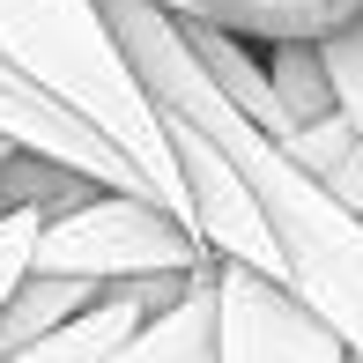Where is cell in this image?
<instances>
[{
    "label": "cell",
    "mask_w": 363,
    "mask_h": 363,
    "mask_svg": "<svg viewBox=\"0 0 363 363\" xmlns=\"http://www.w3.org/2000/svg\"><path fill=\"white\" fill-rule=\"evenodd\" d=\"M111 363H216V267L193 274V289L156 311Z\"/></svg>",
    "instance_id": "ba28073f"
},
{
    "label": "cell",
    "mask_w": 363,
    "mask_h": 363,
    "mask_svg": "<svg viewBox=\"0 0 363 363\" xmlns=\"http://www.w3.org/2000/svg\"><path fill=\"white\" fill-rule=\"evenodd\" d=\"M193 15L252 45H326L363 15V0H193Z\"/></svg>",
    "instance_id": "52a82bcc"
},
{
    "label": "cell",
    "mask_w": 363,
    "mask_h": 363,
    "mask_svg": "<svg viewBox=\"0 0 363 363\" xmlns=\"http://www.w3.org/2000/svg\"><path fill=\"white\" fill-rule=\"evenodd\" d=\"M0 141H8V148H23V156L60 163V171L89 178V186H111V193H148L134 163H126L111 141H96L89 126L74 119V111H60V104H52V96H45L23 67H15L8 52H0ZM148 201H156V193H148Z\"/></svg>",
    "instance_id": "5b68a950"
},
{
    "label": "cell",
    "mask_w": 363,
    "mask_h": 363,
    "mask_svg": "<svg viewBox=\"0 0 363 363\" xmlns=\"http://www.w3.org/2000/svg\"><path fill=\"white\" fill-rule=\"evenodd\" d=\"M259 60H267V82H274V96H282V111H289V134H296V126H311V119H334V111H341L334 74H326V52H319V45H259Z\"/></svg>",
    "instance_id": "9c48e42d"
},
{
    "label": "cell",
    "mask_w": 363,
    "mask_h": 363,
    "mask_svg": "<svg viewBox=\"0 0 363 363\" xmlns=\"http://www.w3.org/2000/svg\"><path fill=\"white\" fill-rule=\"evenodd\" d=\"M156 8H171V15H193V0H156Z\"/></svg>",
    "instance_id": "8fae6325"
},
{
    "label": "cell",
    "mask_w": 363,
    "mask_h": 363,
    "mask_svg": "<svg viewBox=\"0 0 363 363\" xmlns=\"http://www.w3.org/2000/svg\"><path fill=\"white\" fill-rule=\"evenodd\" d=\"M0 163H8V141H0Z\"/></svg>",
    "instance_id": "7c38bea8"
},
{
    "label": "cell",
    "mask_w": 363,
    "mask_h": 363,
    "mask_svg": "<svg viewBox=\"0 0 363 363\" xmlns=\"http://www.w3.org/2000/svg\"><path fill=\"white\" fill-rule=\"evenodd\" d=\"M319 52H326V74H334L341 111H349V119H356V134H363V15H356L349 30H334Z\"/></svg>",
    "instance_id": "30bf717a"
},
{
    "label": "cell",
    "mask_w": 363,
    "mask_h": 363,
    "mask_svg": "<svg viewBox=\"0 0 363 363\" xmlns=\"http://www.w3.org/2000/svg\"><path fill=\"white\" fill-rule=\"evenodd\" d=\"M208 267H216V259H208ZM186 289H193V274H163V282H119V289L96 296L82 319L52 326L45 341H30V349H15V356H0V363H111L148 319H156V311H171Z\"/></svg>",
    "instance_id": "8992f818"
},
{
    "label": "cell",
    "mask_w": 363,
    "mask_h": 363,
    "mask_svg": "<svg viewBox=\"0 0 363 363\" xmlns=\"http://www.w3.org/2000/svg\"><path fill=\"white\" fill-rule=\"evenodd\" d=\"M0 52L38 82L60 111H74L96 141L119 148L171 216L193 223L171 126H163L148 82L134 74V60H126L104 0H0Z\"/></svg>",
    "instance_id": "7a4b0ae2"
},
{
    "label": "cell",
    "mask_w": 363,
    "mask_h": 363,
    "mask_svg": "<svg viewBox=\"0 0 363 363\" xmlns=\"http://www.w3.org/2000/svg\"><path fill=\"white\" fill-rule=\"evenodd\" d=\"M104 15H111V30H119L134 74L148 82L156 111L201 126V134L238 163L245 193L259 201L267 238H274V252H282V282L304 296L363 363V216L341 208L282 141L259 134L216 89V74L201 67V52L186 45V23H178L171 8H156V0H104Z\"/></svg>",
    "instance_id": "6da1fadb"
},
{
    "label": "cell",
    "mask_w": 363,
    "mask_h": 363,
    "mask_svg": "<svg viewBox=\"0 0 363 363\" xmlns=\"http://www.w3.org/2000/svg\"><path fill=\"white\" fill-rule=\"evenodd\" d=\"M216 363H356V349L289 282L216 259Z\"/></svg>",
    "instance_id": "277c9868"
},
{
    "label": "cell",
    "mask_w": 363,
    "mask_h": 363,
    "mask_svg": "<svg viewBox=\"0 0 363 363\" xmlns=\"http://www.w3.org/2000/svg\"><path fill=\"white\" fill-rule=\"evenodd\" d=\"M208 245L186 216H171L148 193H111L89 186L82 201H67L38 238V267L30 274H67L89 289H119V282H163V274H201Z\"/></svg>",
    "instance_id": "3957f363"
}]
</instances>
